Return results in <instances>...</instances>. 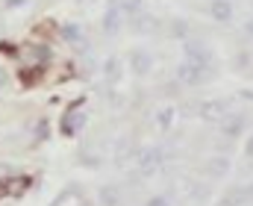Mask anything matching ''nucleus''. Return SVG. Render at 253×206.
<instances>
[{
  "instance_id": "9",
  "label": "nucleus",
  "mask_w": 253,
  "mask_h": 206,
  "mask_svg": "<svg viewBox=\"0 0 253 206\" xmlns=\"http://www.w3.org/2000/svg\"><path fill=\"white\" fill-rule=\"evenodd\" d=\"M171 118H174V112H171V109H168V112H159V124H162V127H168V124H171Z\"/></svg>"
},
{
  "instance_id": "7",
  "label": "nucleus",
  "mask_w": 253,
  "mask_h": 206,
  "mask_svg": "<svg viewBox=\"0 0 253 206\" xmlns=\"http://www.w3.org/2000/svg\"><path fill=\"white\" fill-rule=\"evenodd\" d=\"M65 39H68V41H77V44H85V39L80 36V27H68V30H65Z\"/></svg>"
},
{
  "instance_id": "1",
  "label": "nucleus",
  "mask_w": 253,
  "mask_h": 206,
  "mask_svg": "<svg viewBox=\"0 0 253 206\" xmlns=\"http://www.w3.org/2000/svg\"><path fill=\"white\" fill-rule=\"evenodd\" d=\"M206 74H209V68H197V65H183L180 68V80H186V82H203L206 80Z\"/></svg>"
},
{
  "instance_id": "5",
  "label": "nucleus",
  "mask_w": 253,
  "mask_h": 206,
  "mask_svg": "<svg viewBox=\"0 0 253 206\" xmlns=\"http://www.w3.org/2000/svg\"><path fill=\"white\" fill-rule=\"evenodd\" d=\"M103 27H106V33H115V30L121 27V12H118V6H112V9L106 12V18H103Z\"/></svg>"
},
{
  "instance_id": "10",
  "label": "nucleus",
  "mask_w": 253,
  "mask_h": 206,
  "mask_svg": "<svg viewBox=\"0 0 253 206\" xmlns=\"http://www.w3.org/2000/svg\"><path fill=\"white\" fill-rule=\"evenodd\" d=\"M147 206H168V201H165V198H150Z\"/></svg>"
},
{
  "instance_id": "11",
  "label": "nucleus",
  "mask_w": 253,
  "mask_h": 206,
  "mask_svg": "<svg viewBox=\"0 0 253 206\" xmlns=\"http://www.w3.org/2000/svg\"><path fill=\"white\" fill-rule=\"evenodd\" d=\"M212 168H215V171H227V162H224V159H215V165H212Z\"/></svg>"
},
{
  "instance_id": "6",
  "label": "nucleus",
  "mask_w": 253,
  "mask_h": 206,
  "mask_svg": "<svg viewBox=\"0 0 253 206\" xmlns=\"http://www.w3.org/2000/svg\"><path fill=\"white\" fill-rule=\"evenodd\" d=\"M242 124H245V118H236V121H227V127H224V133H227V136H239V133H242Z\"/></svg>"
},
{
  "instance_id": "12",
  "label": "nucleus",
  "mask_w": 253,
  "mask_h": 206,
  "mask_svg": "<svg viewBox=\"0 0 253 206\" xmlns=\"http://www.w3.org/2000/svg\"><path fill=\"white\" fill-rule=\"evenodd\" d=\"M245 30H248V36H253V21L248 24V27H245Z\"/></svg>"
},
{
  "instance_id": "13",
  "label": "nucleus",
  "mask_w": 253,
  "mask_h": 206,
  "mask_svg": "<svg viewBox=\"0 0 253 206\" xmlns=\"http://www.w3.org/2000/svg\"><path fill=\"white\" fill-rule=\"evenodd\" d=\"M248 153H251V156H253V138H251V144H248Z\"/></svg>"
},
{
  "instance_id": "3",
  "label": "nucleus",
  "mask_w": 253,
  "mask_h": 206,
  "mask_svg": "<svg viewBox=\"0 0 253 206\" xmlns=\"http://www.w3.org/2000/svg\"><path fill=\"white\" fill-rule=\"evenodd\" d=\"M209 12H212L215 21H230V18H233V6H230L227 0H215V3L209 6Z\"/></svg>"
},
{
  "instance_id": "4",
  "label": "nucleus",
  "mask_w": 253,
  "mask_h": 206,
  "mask_svg": "<svg viewBox=\"0 0 253 206\" xmlns=\"http://www.w3.org/2000/svg\"><path fill=\"white\" fill-rule=\"evenodd\" d=\"M159 162H162V153H159V150H147V153L138 159V165H141V171H144V174H150Z\"/></svg>"
},
{
  "instance_id": "2",
  "label": "nucleus",
  "mask_w": 253,
  "mask_h": 206,
  "mask_svg": "<svg viewBox=\"0 0 253 206\" xmlns=\"http://www.w3.org/2000/svg\"><path fill=\"white\" fill-rule=\"evenodd\" d=\"M186 56H189V65H197V68H209V53H206L203 47L191 44L189 50H186Z\"/></svg>"
},
{
  "instance_id": "8",
  "label": "nucleus",
  "mask_w": 253,
  "mask_h": 206,
  "mask_svg": "<svg viewBox=\"0 0 253 206\" xmlns=\"http://www.w3.org/2000/svg\"><path fill=\"white\" fill-rule=\"evenodd\" d=\"M100 195H103V206H115V198H112L115 192H112V189H103Z\"/></svg>"
}]
</instances>
